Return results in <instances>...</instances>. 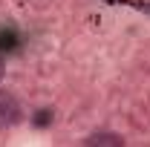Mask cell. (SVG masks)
I'll list each match as a JSON object with an SVG mask.
<instances>
[{
	"instance_id": "cell-1",
	"label": "cell",
	"mask_w": 150,
	"mask_h": 147,
	"mask_svg": "<svg viewBox=\"0 0 150 147\" xmlns=\"http://www.w3.org/2000/svg\"><path fill=\"white\" fill-rule=\"evenodd\" d=\"M20 121V101L12 92L0 90V127H12Z\"/></svg>"
},
{
	"instance_id": "cell-2",
	"label": "cell",
	"mask_w": 150,
	"mask_h": 147,
	"mask_svg": "<svg viewBox=\"0 0 150 147\" xmlns=\"http://www.w3.org/2000/svg\"><path fill=\"white\" fill-rule=\"evenodd\" d=\"M84 147H124V139L118 133H110V130H101V133H93Z\"/></svg>"
},
{
	"instance_id": "cell-3",
	"label": "cell",
	"mask_w": 150,
	"mask_h": 147,
	"mask_svg": "<svg viewBox=\"0 0 150 147\" xmlns=\"http://www.w3.org/2000/svg\"><path fill=\"white\" fill-rule=\"evenodd\" d=\"M0 46L12 49V46H15V32H3V29H0Z\"/></svg>"
},
{
	"instance_id": "cell-4",
	"label": "cell",
	"mask_w": 150,
	"mask_h": 147,
	"mask_svg": "<svg viewBox=\"0 0 150 147\" xmlns=\"http://www.w3.org/2000/svg\"><path fill=\"white\" fill-rule=\"evenodd\" d=\"M3 72H6V61H3V55H0V78H3Z\"/></svg>"
},
{
	"instance_id": "cell-5",
	"label": "cell",
	"mask_w": 150,
	"mask_h": 147,
	"mask_svg": "<svg viewBox=\"0 0 150 147\" xmlns=\"http://www.w3.org/2000/svg\"><path fill=\"white\" fill-rule=\"evenodd\" d=\"M144 12H150V3H147V6H144Z\"/></svg>"
}]
</instances>
